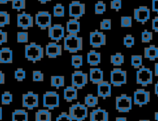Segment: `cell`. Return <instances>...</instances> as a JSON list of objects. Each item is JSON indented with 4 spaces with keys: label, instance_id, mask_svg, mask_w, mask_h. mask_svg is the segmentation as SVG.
<instances>
[{
    "label": "cell",
    "instance_id": "cell-50",
    "mask_svg": "<svg viewBox=\"0 0 158 121\" xmlns=\"http://www.w3.org/2000/svg\"><path fill=\"white\" fill-rule=\"evenodd\" d=\"M5 83V74L0 71V85Z\"/></svg>",
    "mask_w": 158,
    "mask_h": 121
},
{
    "label": "cell",
    "instance_id": "cell-35",
    "mask_svg": "<svg viewBox=\"0 0 158 121\" xmlns=\"http://www.w3.org/2000/svg\"><path fill=\"white\" fill-rule=\"evenodd\" d=\"M132 66L135 69L139 68L143 64V57L141 55H133L131 58Z\"/></svg>",
    "mask_w": 158,
    "mask_h": 121
},
{
    "label": "cell",
    "instance_id": "cell-34",
    "mask_svg": "<svg viewBox=\"0 0 158 121\" xmlns=\"http://www.w3.org/2000/svg\"><path fill=\"white\" fill-rule=\"evenodd\" d=\"M12 8L18 11L25 10L26 6V0H12Z\"/></svg>",
    "mask_w": 158,
    "mask_h": 121
},
{
    "label": "cell",
    "instance_id": "cell-46",
    "mask_svg": "<svg viewBox=\"0 0 158 121\" xmlns=\"http://www.w3.org/2000/svg\"><path fill=\"white\" fill-rule=\"evenodd\" d=\"M56 121H73V120L66 112H62L56 118Z\"/></svg>",
    "mask_w": 158,
    "mask_h": 121
},
{
    "label": "cell",
    "instance_id": "cell-5",
    "mask_svg": "<svg viewBox=\"0 0 158 121\" xmlns=\"http://www.w3.org/2000/svg\"><path fill=\"white\" fill-rule=\"evenodd\" d=\"M60 106V96L56 92H47L43 95V106L53 110Z\"/></svg>",
    "mask_w": 158,
    "mask_h": 121
},
{
    "label": "cell",
    "instance_id": "cell-18",
    "mask_svg": "<svg viewBox=\"0 0 158 121\" xmlns=\"http://www.w3.org/2000/svg\"><path fill=\"white\" fill-rule=\"evenodd\" d=\"M112 94V86L107 81H103L98 85V95L106 99L110 97Z\"/></svg>",
    "mask_w": 158,
    "mask_h": 121
},
{
    "label": "cell",
    "instance_id": "cell-37",
    "mask_svg": "<svg viewBox=\"0 0 158 121\" xmlns=\"http://www.w3.org/2000/svg\"><path fill=\"white\" fill-rule=\"evenodd\" d=\"M13 102V95L10 92H5L2 95V104L8 105Z\"/></svg>",
    "mask_w": 158,
    "mask_h": 121
},
{
    "label": "cell",
    "instance_id": "cell-53",
    "mask_svg": "<svg viewBox=\"0 0 158 121\" xmlns=\"http://www.w3.org/2000/svg\"><path fill=\"white\" fill-rule=\"evenodd\" d=\"M154 93L158 96V82L154 85Z\"/></svg>",
    "mask_w": 158,
    "mask_h": 121
},
{
    "label": "cell",
    "instance_id": "cell-26",
    "mask_svg": "<svg viewBox=\"0 0 158 121\" xmlns=\"http://www.w3.org/2000/svg\"><path fill=\"white\" fill-rule=\"evenodd\" d=\"M28 112L24 109H15L12 112V121H28Z\"/></svg>",
    "mask_w": 158,
    "mask_h": 121
},
{
    "label": "cell",
    "instance_id": "cell-30",
    "mask_svg": "<svg viewBox=\"0 0 158 121\" xmlns=\"http://www.w3.org/2000/svg\"><path fill=\"white\" fill-rule=\"evenodd\" d=\"M99 100L97 96H94L93 94H88L85 98V105L89 107H95L98 104Z\"/></svg>",
    "mask_w": 158,
    "mask_h": 121
},
{
    "label": "cell",
    "instance_id": "cell-9",
    "mask_svg": "<svg viewBox=\"0 0 158 121\" xmlns=\"http://www.w3.org/2000/svg\"><path fill=\"white\" fill-rule=\"evenodd\" d=\"M85 14V4L79 1H73L69 5V16L80 19Z\"/></svg>",
    "mask_w": 158,
    "mask_h": 121
},
{
    "label": "cell",
    "instance_id": "cell-20",
    "mask_svg": "<svg viewBox=\"0 0 158 121\" xmlns=\"http://www.w3.org/2000/svg\"><path fill=\"white\" fill-rule=\"evenodd\" d=\"M13 51L10 48L3 47L0 49V63L11 64L13 63Z\"/></svg>",
    "mask_w": 158,
    "mask_h": 121
},
{
    "label": "cell",
    "instance_id": "cell-29",
    "mask_svg": "<svg viewBox=\"0 0 158 121\" xmlns=\"http://www.w3.org/2000/svg\"><path fill=\"white\" fill-rule=\"evenodd\" d=\"M110 63L115 66H120L124 63V56L120 53L111 55Z\"/></svg>",
    "mask_w": 158,
    "mask_h": 121
},
{
    "label": "cell",
    "instance_id": "cell-51",
    "mask_svg": "<svg viewBox=\"0 0 158 121\" xmlns=\"http://www.w3.org/2000/svg\"><path fill=\"white\" fill-rule=\"evenodd\" d=\"M154 74L156 76L158 77V63L154 64Z\"/></svg>",
    "mask_w": 158,
    "mask_h": 121
},
{
    "label": "cell",
    "instance_id": "cell-13",
    "mask_svg": "<svg viewBox=\"0 0 158 121\" xmlns=\"http://www.w3.org/2000/svg\"><path fill=\"white\" fill-rule=\"evenodd\" d=\"M106 35L98 30L90 32L89 34V44L93 48H98L106 45Z\"/></svg>",
    "mask_w": 158,
    "mask_h": 121
},
{
    "label": "cell",
    "instance_id": "cell-3",
    "mask_svg": "<svg viewBox=\"0 0 158 121\" xmlns=\"http://www.w3.org/2000/svg\"><path fill=\"white\" fill-rule=\"evenodd\" d=\"M88 107L80 103L73 104L69 108V115L73 120L83 121L88 117Z\"/></svg>",
    "mask_w": 158,
    "mask_h": 121
},
{
    "label": "cell",
    "instance_id": "cell-28",
    "mask_svg": "<svg viewBox=\"0 0 158 121\" xmlns=\"http://www.w3.org/2000/svg\"><path fill=\"white\" fill-rule=\"evenodd\" d=\"M50 84L52 87L58 89L64 85V77L62 76H52L50 79Z\"/></svg>",
    "mask_w": 158,
    "mask_h": 121
},
{
    "label": "cell",
    "instance_id": "cell-43",
    "mask_svg": "<svg viewBox=\"0 0 158 121\" xmlns=\"http://www.w3.org/2000/svg\"><path fill=\"white\" fill-rule=\"evenodd\" d=\"M44 79V74L40 71H34L32 72V80L33 82H43Z\"/></svg>",
    "mask_w": 158,
    "mask_h": 121
},
{
    "label": "cell",
    "instance_id": "cell-39",
    "mask_svg": "<svg viewBox=\"0 0 158 121\" xmlns=\"http://www.w3.org/2000/svg\"><path fill=\"white\" fill-rule=\"evenodd\" d=\"M29 35L27 32H18L17 33V41L19 43H27Z\"/></svg>",
    "mask_w": 158,
    "mask_h": 121
},
{
    "label": "cell",
    "instance_id": "cell-24",
    "mask_svg": "<svg viewBox=\"0 0 158 121\" xmlns=\"http://www.w3.org/2000/svg\"><path fill=\"white\" fill-rule=\"evenodd\" d=\"M101 53L95 50H91L87 54L88 63L91 66H96L101 63Z\"/></svg>",
    "mask_w": 158,
    "mask_h": 121
},
{
    "label": "cell",
    "instance_id": "cell-22",
    "mask_svg": "<svg viewBox=\"0 0 158 121\" xmlns=\"http://www.w3.org/2000/svg\"><path fill=\"white\" fill-rule=\"evenodd\" d=\"M63 98L67 102H72L77 99V89L73 86H68L63 91Z\"/></svg>",
    "mask_w": 158,
    "mask_h": 121
},
{
    "label": "cell",
    "instance_id": "cell-56",
    "mask_svg": "<svg viewBox=\"0 0 158 121\" xmlns=\"http://www.w3.org/2000/svg\"><path fill=\"white\" fill-rule=\"evenodd\" d=\"M3 119V108L2 106H0V121Z\"/></svg>",
    "mask_w": 158,
    "mask_h": 121
},
{
    "label": "cell",
    "instance_id": "cell-2",
    "mask_svg": "<svg viewBox=\"0 0 158 121\" xmlns=\"http://www.w3.org/2000/svg\"><path fill=\"white\" fill-rule=\"evenodd\" d=\"M64 49L71 53H76L83 49V38L77 35L68 34L64 37Z\"/></svg>",
    "mask_w": 158,
    "mask_h": 121
},
{
    "label": "cell",
    "instance_id": "cell-25",
    "mask_svg": "<svg viewBox=\"0 0 158 121\" xmlns=\"http://www.w3.org/2000/svg\"><path fill=\"white\" fill-rule=\"evenodd\" d=\"M144 56L150 60H154L158 59V47L155 45H150L144 49Z\"/></svg>",
    "mask_w": 158,
    "mask_h": 121
},
{
    "label": "cell",
    "instance_id": "cell-57",
    "mask_svg": "<svg viewBox=\"0 0 158 121\" xmlns=\"http://www.w3.org/2000/svg\"><path fill=\"white\" fill-rule=\"evenodd\" d=\"M154 119L156 121H158V112H156L154 113Z\"/></svg>",
    "mask_w": 158,
    "mask_h": 121
},
{
    "label": "cell",
    "instance_id": "cell-41",
    "mask_svg": "<svg viewBox=\"0 0 158 121\" xmlns=\"http://www.w3.org/2000/svg\"><path fill=\"white\" fill-rule=\"evenodd\" d=\"M123 45L127 48H131L135 45V38L131 35H127L123 38Z\"/></svg>",
    "mask_w": 158,
    "mask_h": 121
},
{
    "label": "cell",
    "instance_id": "cell-8",
    "mask_svg": "<svg viewBox=\"0 0 158 121\" xmlns=\"http://www.w3.org/2000/svg\"><path fill=\"white\" fill-rule=\"evenodd\" d=\"M35 24L42 30L52 26V15L48 11H39L35 16Z\"/></svg>",
    "mask_w": 158,
    "mask_h": 121
},
{
    "label": "cell",
    "instance_id": "cell-19",
    "mask_svg": "<svg viewBox=\"0 0 158 121\" xmlns=\"http://www.w3.org/2000/svg\"><path fill=\"white\" fill-rule=\"evenodd\" d=\"M90 121H109V113L101 107L94 109L90 112Z\"/></svg>",
    "mask_w": 158,
    "mask_h": 121
},
{
    "label": "cell",
    "instance_id": "cell-44",
    "mask_svg": "<svg viewBox=\"0 0 158 121\" xmlns=\"http://www.w3.org/2000/svg\"><path fill=\"white\" fill-rule=\"evenodd\" d=\"M112 27V21L109 19H104L100 22V29L102 30H110Z\"/></svg>",
    "mask_w": 158,
    "mask_h": 121
},
{
    "label": "cell",
    "instance_id": "cell-12",
    "mask_svg": "<svg viewBox=\"0 0 158 121\" xmlns=\"http://www.w3.org/2000/svg\"><path fill=\"white\" fill-rule=\"evenodd\" d=\"M150 101V93L144 89H137L133 93V102L136 105L141 107L147 104Z\"/></svg>",
    "mask_w": 158,
    "mask_h": 121
},
{
    "label": "cell",
    "instance_id": "cell-7",
    "mask_svg": "<svg viewBox=\"0 0 158 121\" xmlns=\"http://www.w3.org/2000/svg\"><path fill=\"white\" fill-rule=\"evenodd\" d=\"M127 74L120 68H115L110 72V82L114 87H121L127 84Z\"/></svg>",
    "mask_w": 158,
    "mask_h": 121
},
{
    "label": "cell",
    "instance_id": "cell-36",
    "mask_svg": "<svg viewBox=\"0 0 158 121\" xmlns=\"http://www.w3.org/2000/svg\"><path fill=\"white\" fill-rule=\"evenodd\" d=\"M96 14H103L106 10V5L102 1H98L94 7Z\"/></svg>",
    "mask_w": 158,
    "mask_h": 121
},
{
    "label": "cell",
    "instance_id": "cell-16",
    "mask_svg": "<svg viewBox=\"0 0 158 121\" xmlns=\"http://www.w3.org/2000/svg\"><path fill=\"white\" fill-rule=\"evenodd\" d=\"M134 19L142 24L150 19V10L147 6H139L134 9Z\"/></svg>",
    "mask_w": 158,
    "mask_h": 121
},
{
    "label": "cell",
    "instance_id": "cell-6",
    "mask_svg": "<svg viewBox=\"0 0 158 121\" xmlns=\"http://www.w3.org/2000/svg\"><path fill=\"white\" fill-rule=\"evenodd\" d=\"M132 98L126 94L116 97L115 108L119 112H128L132 109Z\"/></svg>",
    "mask_w": 158,
    "mask_h": 121
},
{
    "label": "cell",
    "instance_id": "cell-11",
    "mask_svg": "<svg viewBox=\"0 0 158 121\" xmlns=\"http://www.w3.org/2000/svg\"><path fill=\"white\" fill-rule=\"evenodd\" d=\"M88 74L82 71H75L71 75V86L77 89H82L88 84Z\"/></svg>",
    "mask_w": 158,
    "mask_h": 121
},
{
    "label": "cell",
    "instance_id": "cell-54",
    "mask_svg": "<svg viewBox=\"0 0 158 121\" xmlns=\"http://www.w3.org/2000/svg\"><path fill=\"white\" fill-rule=\"evenodd\" d=\"M12 0H0V4L6 5L9 2H11Z\"/></svg>",
    "mask_w": 158,
    "mask_h": 121
},
{
    "label": "cell",
    "instance_id": "cell-48",
    "mask_svg": "<svg viewBox=\"0 0 158 121\" xmlns=\"http://www.w3.org/2000/svg\"><path fill=\"white\" fill-rule=\"evenodd\" d=\"M152 29L156 32H158V16L155 17L152 21Z\"/></svg>",
    "mask_w": 158,
    "mask_h": 121
},
{
    "label": "cell",
    "instance_id": "cell-45",
    "mask_svg": "<svg viewBox=\"0 0 158 121\" xmlns=\"http://www.w3.org/2000/svg\"><path fill=\"white\" fill-rule=\"evenodd\" d=\"M122 0H112L110 2V8L112 10H115L117 11H118L122 9Z\"/></svg>",
    "mask_w": 158,
    "mask_h": 121
},
{
    "label": "cell",
    "instance_id": "cell-40",
    "mask_svg": "<svg viewBox=\"0 0 158 121\" xmlns=\"http://www.w3.org/2000/svg\"><path fill=\"white\" fill-rule=\"evenodd\" d=\"M120 24L122 27H131L132 18L130 16H122L120 18Z\"/></svg>",
    "mask_w": 158,
    "mask_h": 121
},
{
    "label": "cell",
    "instance_id": "cell-14",
    "mask_svg": "<svg viewBox=\"0 0 158 121\" xmlns=\"http://www.w3.org/2000/svg\"><path fill=\"white\" fill-rule=\"evenodd\" d=\"M34 18L33 17L25 12L19 14L17 16V26L23 30H28L33 27Z\"/></svg>",
    "mask_w": 158,
    "mask_h": 121
},
{
    "label": "cell",
    "instance_id": "cell-49",
    "mask_svg": "<svg viewBox=\"0 0 158 121\" xmlns=\"http://www.w3.org/2000/svg\"><path fill=\"white\" fill-rule=\"evenodd\" d=\"M152 11L158 14V0H152Z\"/></svg>",
    "mask_w": 158,
    "mask_h": 121
},
{
    "label": "cell",
    "instance_id": "cell-47",
    "mask_svg": "<svg viewBox=\"0 0 158 121\" xmlns=\"http://www.w3.org/2000/svg\"><path fill=\"white\" fill-rule=\"evenodd\" d=\"M8 42V33L0 30V45Z\"/></svg>",
    "mask_w": 158,
    "mask_h": 121
},
{
    "label": "cell",
    "instance_id": "cell-52",
    "mask_svg": "<svg viewBox=\"0 0 158 121\" xmlns=\"http://www.w3.org/2000/svg\"><path fill=\"white\" fill-rule=\"evenodd\" d=\"M115 121H127V118L126 117H116Z\"/></svg>",
    "mask_w": 158,
    "mask_h": 121
},
{
    "label": "cell",
    "instance_id": "cell-21",
    "mask_svg": "<svg viewBox=\"0 0 158 121\" xmlns=\"http://www.w3.org/2000/svg\"><path fill=\"white\" fill-rule=\"evenodd\" d=\"M89 80L93 84H99L104 81V72L100 68H91Z\"/></svg>",
    "mask_w": 158,
    "mask_h": 121
},
{
    "label": "cell",
    "instance_id": "cell-55",
    "mask_svg": "<svg viewBox=\"0 0 158 121\" xmlns=\"http://www.w3.org/2000/svg\"><path fill=\"white\" fill-rule=\"evenodd\" d=\"M52 0H38V2H39L41 4H46L47 2H51Z\"/></svg>",
    "mask_w": 158,
    "mask_h": 121
},
{
    "label": "cell",
    "instance_id": "cell-33",
    "mask_svg": "<svg viewBox=\"0 0 158 121\" xmlns=\"http://www.w3.org/2000/svg\"><path fill=\"white\" fill-rule=\"evenodd\" d=\"M53 16L56 18H62L64 16V7L61 3H57L53 7Z\"/></svg>",
    "mask_w": 158,
    "mask_h": 121
},
{
    "label": "cell",
    "instance_id": "cell-15",
    "mask_svg": "<svg viewBox=\"0 0 158 121\" xmlns=\"http://www.w3.org/2000/svg\"><path fill=\"white\" fill-rule=\"evenodd\" d=\"M48 35L52 40L59 41L64 37V28L61 24H54L48 28Z\"/></svg>",
    "mask_w": 158,
    "mask_h": 121
},
{
    "label": "cell",
    "instance_id": "cell-1",
    "mask_svg": "<svg viewBox=\"0 0 158 121\" xmlns=\"http://www.w3.org/2000/svg\"><path fill=\"white\" fill-rule=\"evenodd\" d=\"M44 55V49L41 45L34 42L25 46V57L33 63L39 61Z\"/></svg>",
    "mask_w": 158,
    "mask_h": 121
},
{
    "label": "cell",
    "instance_id": "cell-23",
    "mask_svg": "<svg viewBox=\"0 0 158 121\" xmlns=\"http://www.w3.org/2000/svg\"><path fill=\"white\" fill-rule=\"evenodd\" d=\"M66 31L69 34L77 35L80 32V22L74 19H69L66 22Z\"/></svg>",
    "mask_w": 158,
    "mask_h": 121
},
{
    "label": "cell",
    "instance_id": "cell-4",
    "mask_svg": "<svg viewBox=\"0 0 158 121\" xmlns=\"http://www.w3.org/2000/svg\"><path fill=\"white\" fill-rule=\"evenodd\" d=\"M153 73L150 69L143 66L136 72V84L146 87L152 84Z\"/></svg>",
    "mask_w": 158,
    "mask_h": 121
},
{
    "label": "cell",
    "instance_id": "cell-58",
    "mask_svg": "<svg viewBox=\"0 0 158 121\" xmlns=\"http://www.w3.org/2000/svg\"><path fill=\"white\" fill-rule=\"evenodd\" d=\"M139 121H149V120H139Z\"/></svg>",
    "mask_w": 158,
    "mask_h": 121
},
{
    "label": "cell",
    "instance_id": "cell-27",
    "mask_svg": "<svg viewBox=\"0 0 158 121\" xmlns=\"http://www.w3.org/2000/svg\"><path fill=\"white\" fill-rule=\"evenodd\" d=\"M35 121H52V113L48 109H39L35 114Z\"/></svg>",
    "mask_w": 158,
    "mask_h": 121
},
{
    "label": "cell",
    "instance_id": "cell-17",
    "mask_svg": "<svg viewBox=\"0 0 158 121\" xmlns=\"http://www.w3.org/2000/svg\"><path fill=\"white\" fill-rule=\"evenodd\" d=\"M45 54L49 58H56L62 54L61 45L55 42H49L45 47Z\"/></svg>",
    "mask_w": 158,
    "mask_h": 121
},
{
    "label": "cell",
    "instance_id": "cell-38",
    "mask_svg": "<svg viewBox=\"0 0 158 121\" xmlns=\"http://www.w3.org/2000/svg\"><path fill=\"white\" fill-rule=\"evenodd\" d=\"M26 77V72L23 68H18L15 72V78L18 82L23 81Z\"/></svg>",
    "mask_w": 158,
    "mask_h": 121
},
{
    "label": "cell",
    "instance_id": "cell-42",
    "mask_svg": "<svg viewBox=\"0 0 158 121\" xmlns=\"http://www.w3.org/2000/svg\"><path fill=\"white\" fill-rule=\"evenodd\" d=\"M153 38L152 32L144 31L141 33V41L143 43H149Z\"/></svg>",
    "mask_w": 158,
    "mask_h": 121
},
{
    "label": "cell",
    "instance_id": "cell-31",
    "mask_svg": "<svg viewBox=\"0 0 158 121\" xmlns=\"http://www.w3.org/2000/svg\"><path fill=\"white\" fill-rule=\"evenodd\" d=\"M83 64V57L82 55H73L71 57V65L75 69L80 68Z\"/></svg>",
    "mask_w": 158,
    "mask_h": 121
},
{
    "label": "cell",
    "instance_id": "cell-10",
    "mask_svg": "<svg viewBox=\"0 0 158 121\" xmlns=\"http://www.w3.org/2000/svg\"><path fill=\"white\" fill-rule=\"evenodd\" d=\"M23 107L28 110H32L39 106V95L32 92H28L23 95L22 97Z\"/></svg>",
    "mask_w": 158,
    "mask_h": 121
},
{
    "label": "cell",
    "instance_id": "cell-32",
    "mask_svg": "<svg viewBox=\"0 0 158 121\" xmlns=\"http://www.w3.org/2000/svg\"><path fill=\"white\" fill-rule=\"evenodd\" d=\"M10 24V15L6 11H0V27Z\"/></svg>",
    "mask_w": 158,
    "mask_h": 121
}]
</instances>
